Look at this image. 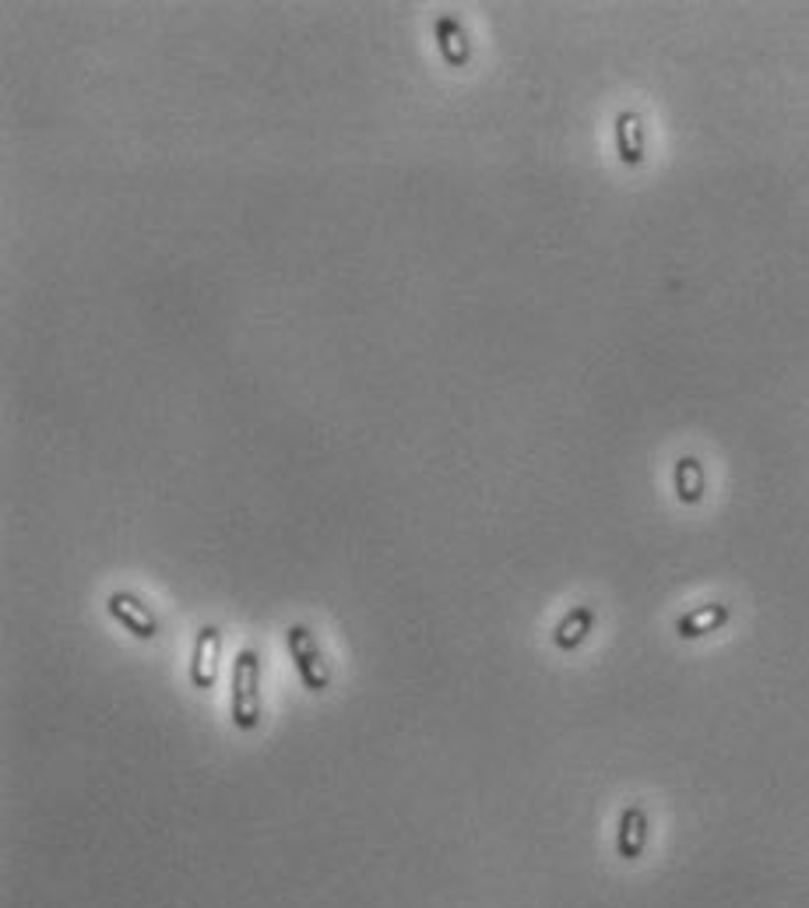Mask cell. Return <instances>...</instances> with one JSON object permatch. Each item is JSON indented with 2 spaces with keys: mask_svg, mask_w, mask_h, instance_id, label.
I'll use <instances>...</instances> for the list:
<instances>
[{
  "mask_svg": "<svg viewBox=\"0 0 809 908\" xmlns=\"http://www.w3.org/2000/svg\"><path fill=\"white\" fill-rule=\"evenodd\" d=\"M647 813L641 803H631L623 813H620V828H616V852L620 860L634 863L644 856V845H647Z\"/></svg>",
  "mask_w": 809,
  "mask_h": 908,
  "instance_id": "obj_5",
  "label": "cell"
},
{
  "mask_svg": "<svg viewBox=\"0 0 809 908\" xmlns=\"http://www.w3.org/2000/svg\"><path fill=\"white\" fill-rule=\"evenodd\" d=\"M285 645H289V655H293V666L299 672V680L307 690L314 693H324L331 687V669H328V658H324L320 645H317V634L307 627V623H293L289 631H285Z\"/></svg>",
  "mask_w": 809,
  "mask_h": 908,
  "instance_id": "obj_2",
  "label": "cell"
},
{
  "mask_svg": "<svg viewBox=\"0 0 809 908\" xmlns=\"http://www.w3.org/2000/svg\"><path fill=\"white\" fill-rule=\"evenodd\" d=\"M591 631H595V610H591V605H573V610L556 623L553 645L560 652H573L584 645Z\"/></svg>",
  "mask_w": 809,
  "mask_h": 908,
  "instance_id": "obj_7",
  "label": "cell"
},
{
  "mask_svg": "<svg viewBox=\"0 0 809 908\" xmlns=\"http://www.w3.org/2000/svg\"><path fill=\"white\" fill-rule=\"evenodd\" d=\"M616 152L626 166L644 163V123L634 110H623L616 117Z\"/></svg>",
  "mask_w": 809,
  "mask_h": 908,
  "instance_id": "obj_9",
  "label": "cell"
},
{
  "mask_svg": "<svg viewBox=\"0 0 809 908\" xmlns=\"http://www.w3.org/2000/svg\"><path fill=\"white\" fill-rule=\"evenodd\" d=\"M673 483H676V496L682 504H700L704 501V466H700L697 458H679L676 461V469H673Z\"/></svg>",
  "mask_w": 809,
  "mask_h": 908,
  "instance_id": "obj_10",
  "label": "cell"
},
{
  "mask_svg": "<svg viewBox=\"0 0 809 908\" xmlns=\"http://www.w3.org/2000/svg\"><path fill=\"white\" fill-rule=\"evenodd\" d=\"M732 610L725 602H708V605H697V610H690L687 616H679L676 620V634L679 637H704L711 631H722L725 623H729Z\"/></svg>",
  "mask_w": 809,
  "mask_h": 908,
  "instance_id": "obj_8",
  "label": "cell"
},
{
  "mask_svg": "<svg viewBox=\"0 0 809 908\" xmlns=\"http://www.w3.org/2000/svg\"><path fill=\"white\" fill-rule=\"evenodd\" d=\"M232 725L250 733L261 725V655L254 648H240L232 658Z\"/></svg>",
  "mask_w": 809,
  "mask_h": 908,
  "instance_id": "obj_1",
  "label": "cell"
},
{
  "mask_svg": "<svg viewBox=\"0 0 809 908\" xmlns=\"http://www.w3.org/2000/svg\"><path fill=\"white\" fill-rule=\"evenodd\" d=\"M434 40H437L440 57L451 67H464L472 61V43H469V35H464V29H461V22L455 14H437Z\"/></svg>",
  "mask_w": 809,
  "mask_h": 908,
  "instance_id": "obj_6",
  "label": "cell"
},
{
  "mask_svg": "<svg viewBox=\"0 0 809 908\" xmlns=\"http://www.w3.org/2000/svg\"><path fill=\"white\" fill-rule=\"evenodd\" d=\"M219 655H222V631L208 623V627L197 631L194 652H190V683L197 690H208L219 680Z\"/></svg>",
  "mask_w": 809,
  "mask_h": 908,
  "instance_id": "obj_3",
  "label": "cell"
},
{
  "mask_svg": "<svg viewBox=\"0 0 809 908\" xmlns=\"http://www.w3.org/2000/svg\"><path fill=\"white\" fill-rule=\"evenodd\" d=\"M106 613H110L117 623H123V627H128L134 637H145L149 641V637L158 634V623H155L152 610L138 595H131V592H113L110 599H106Z\"/></svg>",
  "mask_w": 809,
  "mask_h": 908,
  "instance_id": "obj_4",
  "label": "cell"
}]
</instances>
